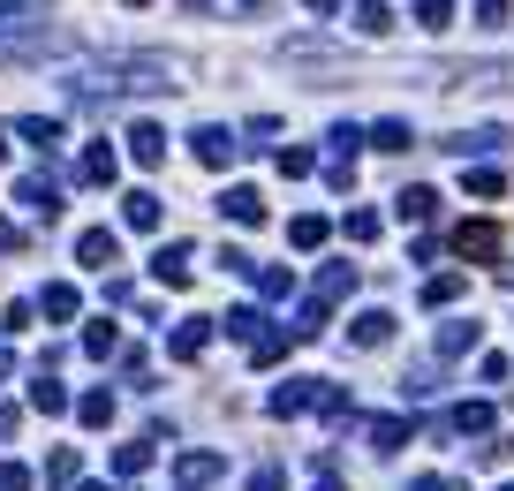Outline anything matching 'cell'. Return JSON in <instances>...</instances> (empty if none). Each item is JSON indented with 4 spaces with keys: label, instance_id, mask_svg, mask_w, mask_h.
Here are the masks:
<instances>
[{
    "label": "cell",
    "instance_id": "12",
    "mask_svg": "<svg viewBox=\"0 0 514 491\" xmlns=\"http://www.w3.org/2000/svg\"><path fill=\"white\" fill-rule=\"evenodd\" d=\"M446 16H454V0H416V23H431V31H439Z\"/></svg>",
    "mask_w": 514,
    "mask_h": 491
},
{
    "label": "cell",
    "instance_id": "18",
    "mask_svg": "<svg viewBox=\"0 0 514 491\" xmlns=\"http://www.w3.org/2000/svg\"><path fill=\"white\" fill-rule=\"evenodd\" d=\"M0 167H8V144H0Z\"/></svg>",
    "mask_w": 514,
    "mask_h": 491
},
{
    "label": "cell",
    "instance_id": "6",
    "mask_svg": "<svg viewBox=\"0 0 514 491\" xmlns=\"http://www.w3.org/2000/svg\"><path fill=\"white\" fill-rule=\"evenodd\" d=\"M76 257H84V265H114V235H106V227H91V235L76 242Z\"/></svg>",
    "mask_w": 514,
    "mask_h": 491
},
{
    "label": "cell",
    "instance_id": "13",
    "mask_svg": "<svg viewBox=\"0 0 514 491\" xmlns=\"http://www.w3.org/2000/svg\"><path fill=\"white\" fill-rule=\"evenodd\" d=\"M76 310V288H46V318H69Z\"/></svg>",
    "mask_w": 514,
    "mask_h": 491
},
{
    "label": "cell",
    "instance_id": "3",
    "mask_svg": "<svg viewBox=\"0 0 514 491\" xmlns=\"http://www.w3.org/2000/svg\"><path fill=\"white\" fill-rule=\"evenodd\" d=\"M129 152H137L144 167H159V159H167V129H152V121H137V129H129Z\"/></svg>",
    "mask_w": 514,
    "mask_h": 491
},
{
    "label": "cell",
    "instance_id": "1",
    "mask_svg": "<svg viewBox=\"0 0 514 491\" xmlns=\"http://www.w3.org/2000/svg\"><path fill=\"white\" fill-rule=\"evenodd\" d=\"M16 204L31 212V220H53V212H61V189H53L46 174H23V182H16Z\"/></svg>",
    "mask_w": 514,
    "mask_h": 491
},
{
    "label": "cell",
    "instance_id": "16",
    "mask_svg": "<svg viewBox=\"0 0 514 491\" xmlns=\"http://www.w3.org/2000/svg\"><path fill=\"white\" fill-rule=\"evenodd\" d=\"M310 8H318V16H333V8H341V0H310Z\"/></svg>",
    "mask_w": 514,
    "mask_h": 491
},
{
    "label": "cell",
    "instance_id": "7",
    "mask_svg": "<svg viewBox=\"0 0 514 491\" xmlns=\"http://www.w3.org/2000/svg\"><path fill=\"white\" fill-rule=\"evenodd\" d=\"M121 212H129V227H159V197H152V189H137Z\"/></svg>",
    "mask_w": 514,
    "mask_h": 491
},
{
    "label": "cell",
    "instance_id": "4",
    "mask_svg": "<svg viewBox=\"0 0 514 491\" xmlns=\"http://www.w3.org/2000/svg\"><path fill=\"white\" fill-rule=\"evenodd\" d=\"M189 144H197V159H205V167H227V159H235V136H227V129H197Z\"/></svg>",
    "mask_w": 514,
    "mask_h": 491
},
{
    "label": "cell",
    "instance_id": "20",
    "mask_svg": "<svg viewBox=\"0 0 514 491\" xmlns=\"http://www.w3.org/2000/svg\"><path fill=\"white\" fill-rule=\"evenodd\" d=\"M242 8H257V0H242Z\"/></svg>",
    "mask_w": 514,
    "mask_h": 491
},
{
    "label": "cell",
    "instance_id": "17",
    "mask_svg": "<svg viewBox=\"0 0 514 491\" xmlns=\"http://www.w3.org/2000/svg\"><path fill=\"white\" fill-rule=\"evenodd\" d=\"M0 378H8V348H0Z\"/></svg>",
    "mask_w": 514,
    "mask_h": 491
},
{
    "label": "cell",
    "instance_id": "15",
    "mask_svg": "<svg viewBox=\"0 0 514 491\" xmlns=\"http://www.w3.org/2000/svg\"><path fill=\"white\" fill-rule=\"evenodd\" d=\"M0 250H23V227H8V220H0Z\"/></svg>",
    "mask_w": 514,
    "mask_h": 491
},
{
    "label": "cell",
    "instance_id": "8",
    "mask_svg": "<svg viewBox=\"0 0 514 491\" xmlns=\"http://www.w3.org/2000/svg\"><path fill=\"white\" fill-rule=\"evenodd\" d=\"M76 174H84V182H114V152H106V144H91V152H84V167H76Z\"/></svg>",
    "mask_w": 514,
    "mask_h": 491
},
{
    "label": "cell",
    "instance_id": "9",
    "mask_svg": "<svg viewBox=\"0 0 514 491\" xmlns=\"http://www.w3.org/2000/svg\"><path fill=\"white\" fill-rule=\"evenodd\" d=\"M371 144H378V152H409V121H378Z\"/></svg>",
    "mask_w": 514,
    "mask_h": 491
},
{
    "label": "cell",
    "instance_id": "14",
    "mask_svg": "<svg viewBox=\"0 0 514 491\" xmlns=\"http://www.w3.org/2000/svg\"><path fill=\"white\" fill-rule=\"evenodd\" d=\"M0 491H31V476H23V469H0Z\"/></svg>",
    "mask_w": 514,
    "mask_h": 491
},
{
    "label": "cell",
    "instance_id": "2",
    "mask_svg": "<svg viewBox=\"0 0 514 491\" xmlns=\"http://www.w3.org/2000/svg\"><path fill=\"white\" fill-rule=\"evenodd\" d=\"M16 136L31 144V152H61V121H53V114H23Z\"/></svg>",
    "mask_w": 514,
    "mask_h": 491
},
{
    "label": "cell",
    "instance_id": "5",
    "mask_svg": "<svg viewBox=\"0 0 514 491\" xmlns=\"http://www.w3.org/2000/svg\"><path fill=\"white\" fill-rule=\"evenodd\" d=\"M220 212H227V220H242V227H250V220H265L257 189H227V197H220Z\"/></svg>",
    "mask_w": 514,
    "mask_h": 491
},
{
    "label": "cell",
    "instance_id": "10",
    "mask_svg": "<svg viewBox=\"0 0 514 491\" xmlns=\"http://www.w3.org/2000/svg\"><path fill=\"white\" fill-rule=\"evenodd\" d=\"M356 23H363V31H394V8H386V0H363Z\"/></svg>",
    "mask_w": 514,
    "mask_h": 491
},
{
    "label": "cell",
    "instance_id": "21",
    "mask_svg": "<svg viewBox=\"0 0 514 491\" xmlns=\"http://www.w3.org/2000/svg\"><path fill=\"white\" fill-rule=\"evenodd\" d=\"M129 8H144V0H129Z\"/></svg>",
    "mask_w": 514,
    "mask_h": 491
},
{
    "label": "cell",
    "instance_id": "19",
    "mask_svg": "<svg viewBox=\"0 0 514 491\" xmlns=\"http://www.w3.org/2000/svg\"><path fill=\"white\" fill-rule=\"evenodd\" d=\"M182 8H205V0H182Z\"/></svg>",
    "mask_w": 514,
    "mask_h": 491
},
{
    "label": "cell",
    "instance_id": "11",
    "mask_svg": "<svg viewBox=\"0 0 514 491\" xmlns=\"http://www.w3.org/2000/svg\"><path fill=\"white\" fill-rule=\"evenodd\" d=\"M462 250H469V257H492L499 235H492V227H462Z\"/></svg>",
    "mask_w": 514,
    "mask_h": 491
}]
</instances>
